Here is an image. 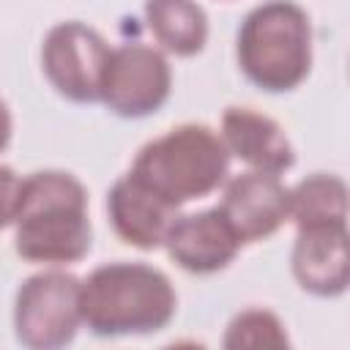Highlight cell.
I'll return each mask as SVG.
<instances>
[{
  "mask_svg": "<svg viewBox=\"0 0 350 350\" xmlns=\"http://www.w3.org/2000/svg\"><path fill=\"white\" fill-rule=\"evenodd\" d=\"M14 249L27 262L68 265L90 252L88 191L63 170H38L22 178L14 216Z\"/></svg>",
  "mask_w": 350,
  "mask_h": 350,
  "instance_id": "6da1fadb",
  "label": "cell"
},
{
  "mask_svg": "<svg viewBox=\"0 0 350 350\" xmlns=\"http://www.w3.org/2000/svg\"><path fill=\"white\" fill-rule=\"evenodd\" d=\"M178 295L170 276L148 262L98 265L79 287V314L96 336L156 334L175 317Z\"/></svg>",
  "mask_w": 350,
  "mask_h": 350,
  "instance_id": "7a4b0ae2",
  "label": "cell"
},
{
  "mask_svg": "<svg viewBox=\"0 0 350 350\" xmlns=\"http://www.w3.org/2000/svg\"><path fill=\"white\" fill-rule=\"evenodd\" d=\"M230 153L205 123H180L161 137L145 142L134 161L131 175L153 189L175 208L208 197L227 180Z\"/></svg>",
  "mask_w": 350,
  "mask_h": 350,
  "instance_id": "3957f363",
  "label": "cell"
},
{
  "mask_svg": "<svg viewBox=\"0 0 350 350\" xmlns=\"http://www.w3.org/2000/svg\"><path fill=\"white\" fill-rule=\"evenodd\" d=\"M243 77L268 93L298 88L312 68V25L293 0H265L254 5L235 38Z\"/></svg>",
  "mask_w": 350,
  "mask_h": 350,
  "instance_id": "277c9868",
  "label": "cell"
},
{
  "mask_svg": "<svg viewBox=\"0 0 350 350\" xmlns=\"http://www.w3.org/2000/svg\"><path fill=\"white\" fill-rule=\"evenodd\" d=\"M82 279L66 271H41L27 276L14 298V331L25 347L57 350L66 347L77 328Z\"/></svg>",
  "mask_w": 350,
  "mask_h": 350,
  "instance_id": "5b68a950",
  "label": "cell"
},
{
  "mask_svg": "<svg viewBox=\"0 0 350 350\" xmlns=\"http://www.w3.org/2000/svg\"><path fill=\"white\" fill-rule=\"evenodd\" d=\"M172 90V68L161 49L129 41L109 49L101 96L109 112L120 118H148L164 107Z\"/></svg>",
  "mask_w": 350,
  "mask_h": 350,
  "instance_id": "8992f818",
  "label": "cell"
},
{
  "mask_svg": "<svg viewBox=\"0 0 350 350\" xmlns=\"http://www.w3.org/2000/svg\"><path fill=\"white\" fill-rule=\"evenodd\" d=\"M107 57L109 44L104 36L77 19L49 27L41 46V68L49 85L77 104L98 101Z\"/></svg>",
  "mask_w": 350,
  "mask_h": 350,
  "instance_id": "52a82bcc",
  "label": "cell"
},
{
  "mask_svg": "<svg viewBox=\"0 0 350 350\" xmlns=\"http://www.w3.org/2000/svg\"><path fill=\"white\" fill-rule=\"evenodd\" d=\"M219 211L241 246L257 243L271 238L290 219V189L279 175L249 170L224 183Z\"/></svg>",
  "mask_w": 350,
  "mask_h": 350,
  "instance_id": "ba28073f",
  "label": "cell"
},
{
  "mask_svg": "<svg viewBox=\"0 0 350 350\" xmlns=\"http://www.w3.org/2000/svg\"><path fill=\"white\" fill-rule=\"evenodd\" d=\"M293 276L301 290L317 298H336L350 284L347 224L298 227L293 246Z\"/></svg>",
  "mask_w": 350,
  "mask_h": 350,
  "instance_id": "9c48e42d",
  "label": "cell"
},
{
  "mask_svg": "<svg viewBox=\"0 0 350 350\" xmlns=\"http://www.w3.org/2000/svg\"><path fill=\"white\" fill-rule=\"evenodd\" d=\"M178 211L180 208L139 183L131 172L118 178L107 191V216L115 235L142 252L159 249L164 243V235L175 221Z\"/></svg>",
  "mask_w": 350,
  "mask_h": 350,
  "instance_id": "30bf717a",
  "label": "cell"
},
{
  "mask_svg": "<svg viewBox=\"0 0 350 350\" xmlns=\"http://www.w3.org/2000/svg\"><path fill=\"white\" fill-rule=\"evenodd\" d=\"M167 254L189 273H216L227 268L238 249L241 241L224 221L219 208L197 211V213H183L175 216L164 235Z\"/></svg>",
  "mask_w": 350,
  "mask_h": 350,
  "instance_id": "8fae6325",
  "label": "cell"
},
{
  "mask_svg": "<svg viewBox=\"0 0 350 350\" xmlns=\"http://www.w3.org/2000/svg\"><path fill=\"white\" fill-rule=\"evenodd\" d=\"M219 137L227 153L241 159L252 170L282 175L295 164V150L284 129L273 118L252 107H227L221 115Z\"/></svg>",
  "mask_w": 350,
  "mask_h": 350,
  "instance_id": "7c38bea8",
  "label": "cell"
},
{
  "mask_svg": "<svg viewBox=\"0 0 350 350\" xmlns=\"http://www.w3.org/2000/svg\"><path fill=\"white\" fill-rule=\"evenodd\" d=\"M145 22L156 44L178 57L202 52L208 41V16L194 0H145Z\"/></svg>",
  "mask_w": 350,
  "mask_h": 350,
  "instance_id": "4fadbf2b",
  "label": "cell"
},
{
  "mask_svg": "<svg viewBox=\"0 0 350 350\" xmlns=\"http://www.w3.org/2000/svg\"><path fill=\"white\" fill-rule=\"evenodd\" d=\"M290 219L295 227L347 224V183L331 172H312L290 189Z\"/></svg>",
  "mask_w": 350,
  "mask_h": 350,
  "instance_id": "5bb4252c",
  "label": "cell"
},
{
  "mask_svg": "<svg viewBox=\"0 0 350 350\" xmlns=\"http://www.w3.org/2000/svg\"><path fill=\"white\" fill-rule=\"evenodd\" d=\"M287 331L284 323L268 312V309H243L235 314L224 334V347L241 350V347H287Z\"/></svg>",
  "mask_w": 350,
  "mask_h": 350,
  "instance_id": "9a60e30c",
  "label": "cell"
},
{
  "mask_svg": "<svg viewBox=\"0 0 350 350\" xmlns=\"http://www.w3.org/2000/svg\"><path fill=\"white\" fill-rule=\"evenodd\" d=\"M19 194H22V175H16L8 164H0V230L14 224Z\"/></svg>",
  "mask_w": 350,
  "mask_h": 350,
  "instance_id": "2e32d148",
  "label": "cell"
},
{
  "mask_svg": "<svg viewBox=\"0 0 350 350\" xmlns=\"http://www.w3.org/2000/svg\"><path fill=\"white\" fill-rule=\"evenodd\" d=\"M11 131H14L11 109H8V104L0 98V150H5V148H8V142H11Z\"/></svg>",
  "mask_w": 350,
  "mask_h": 350,
  "instance_id": "e0dca14e",
  "label": "cell"
}]
</instances>
